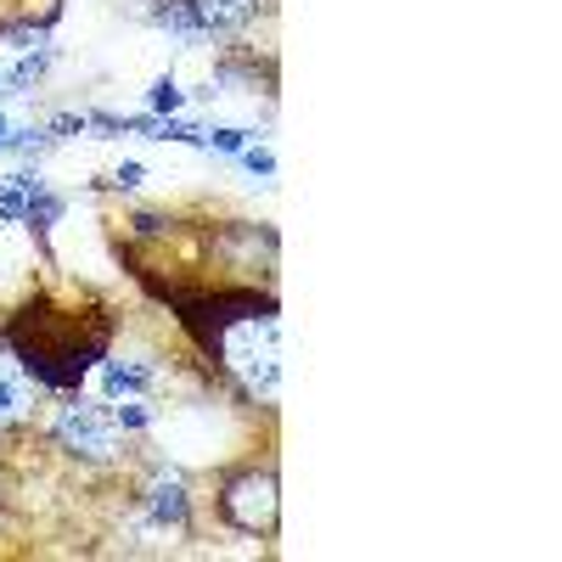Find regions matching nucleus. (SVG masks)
Instances as JSON below:
<instances>
[{"label":"nucleus","instance_id":"1","mask_svg":"<svg viewBox=\"0 0 562 562\" xmlns=\"http://www.w3.org/2000/svg\"><path fill=\"white\" fill-rule=\"evenodd\" d=\"M7 338L23 360V371L45 389H74L90 366L108 349V315L102 310H52V304H29Z\"/></svg>","mask_w":562,"mask_h":562},{"label":"nucleus","instance_id":"2","mask_svg":"<svg viewBox=\"0 0 562 562\" xmlns=\"http://www.w3.org/2000/svg\"><path fill=\"white\" fill-rule=\"evenodd\" d=\"M214 360H220L248 394L276 400V389H281V326H276V310L225 321L220 338H214Z\"/></svg>","mask_w":562,"mask_h":562},{"label":"nucleus","instance_id":"3","mask_svg":"<svg viewBox=\"0 0 562 562\" xmlns=\"http://www.w3.org/2000/svg\"><path fill=\"white\" fill-rule=\"evenodd\" d=\"M52 434L68 456H85V461H108L119 450V428H113V416L102 405H90V400H68L52 422Z\"/></svg>","mask_w":562,"mask_h":562},{"label":"nucleus","instance_id":"4","mask_svg":"<svg viewBox=\"0 0 562 562\" xmlns=\"http://www.w3.org/2000/svg\"><path fill=\"white\" fill-rule=\"evenodd\" d=\"M220 512L231 524H237L243 535H270L276 529V512H281V495H276V473L265 467H254V473H243V479H231L225 484V495H220Z\"/></svg>","mask_w":562,"mask_h":562},{"label":"nucleus","instance_id":"5","mask_svg":"<svg viewBox=\"0 0 562 562\" xmlns=\"http://www.w3.org/2000/svg\"><path fill=\"white\" fill-rule=\"evenodd\" d=\"M147 506H153V518H158L164 529H186V524H192V495H186V484H180L175 473H158V479H153Z\"/></svg>","mask_w":562,"mask_h":562},{"label":"nucleus","instance_id":"6","mask_svg":"<svg viewBox=\"0 0 562 562\" xmlns=\"http://www.w3.org/2000/svg\"><path fill=\"white\" fill-rule=\"evenodd\" d=\"M192 12L203 23V34H225V29H243L254 12H259V0H192Z\"/></svg>","mask_w":562,"mask_h":562},{"label":"nucleus","instance_id":"7","mask_svg":"<svg viewBox=\"0 0 562 562\" xmlns=\"http://www.w3.org/2000/svg\"><path fill=\"white\" fill-rule=\"evenodd\" d=\"M102 389L119 400V394H140V389H153V366H135V360H113L102 371Z\"/></svg>","mask_w":562,"mask_h":562},{"label":"nucleus","instance_id":"8","mask_svg":"<svg viewBox=\"0 0 562 562\" xmlns=\"http://www.w3.org/2000/svg\"><path fill=\"white\" fill-rule=\"evenodd\" d=\"M23 411H29V378L0 360V422H18Z\"/></svg>","mask_w":562,"mask_h":562},{"label":"nucleus","instance_id":"9","mask_svg":"<svg viewBox=\"0 0 562 562\" xmlns=\"http://www.w3.org/2000/svg\"><path fill=\"white\" fill-rule=\"evenodd\" d=\"M180 108H186V90L164 74V79L153 85V113H164V119H169V113H180Z\"/></svg>","mask_w":562,"mask_h":562},{"label":"nucleus","instance_id":"10","mask_svg":"<svg viewBox=\"0 0 562 562\" xmlns=\"http://www.w3.org/2000/svg\"><path fill=\"white\" fill-rule=\"evenodd\" d=\"M203 140H209V147H220V153H243L248 147V130H203Z\"/></svg>","mask_w":562,"mask_h":562},{"label":"nucleus","instance_id":"11","mask_svg":"<svg viewBox=\"0 0 562 562\" xmlns=\"http://www.w3.org/2000/svg\"><path fill=\"white\" fill-rule=\"evenodd\" d=\"M113 428H147V405H135V400L119 405V411H113Z\"/></svg>","mask_w":562,"mask_h":562},{"label":"nucleus","instance_id":"12","mask_svg":"<svg viewBox=\"0 0 562 562\" xmlns=\"http://www.w3.org/2000/svg\"><path fill=\"white\" fill-rule=\"evenodd\" d=\"M119 186H124V192H130V186H140V180H147V169H140V164H119V175H113Z\"/></svg>","mask_w":562,"mask_h":562},{"label":"nucleus","instance_id":"13","mask_svg":"<svg viewBox=\"0 0 562 562\" xmlns=\"http://www.w3.org/2000/svg\"><path fill=\"white\" fill-rule=\"evenodd\" d=\"M243 164H248V169H254V175H270V169H276V158H270V153H265V147H254V153H248V158H243Z\"/></svg>","mask_w":562,"mask_h":562}]
</instances>
